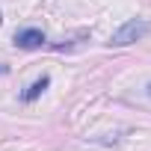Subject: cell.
<instances>
[{
    "label": "cell",
    "instance_id": "6da1fadb",
    "mask_svg": "<svg viewBox=\"0 0 151 151\" xmlns=\"http://www.w3.org/2000/svg\"><path fill=\"white\" fill-rule=\"evenodd\" d=\"M148 21H139V18H130L127 24H122L116 33H113V39H110V45L113 47H124V45H133V42H139L142 36H148Z\"/></svg>",
    "mask_w": 151,
    "mask_h": 151
},
{
    "label": "cell",
    "instance_id": "7a4b0ae2",
    "mask_svg": "<svg viewBox=\"0 0 151 151\" xmlns=\"http://www.w3.org/2000/svg\"><path fill=\"white\" fill-rule=\"evenodd\" d=\"M12 42H15V47H21V50H36V47H42L47 39H45V33H42V30L27 27V30H18Z\"/></svg>",
    "mask_w": 151,
    "mask_h": 151
},
{
    "label": "cell",
    "instance_id": "3957f363",
    "mask_svg": "<svg viewBox=\"0 0 151 151\" xmlns=\"http://www.w3.org/2000/svg\"><path fill=\"white\" fill-rule=\"evenodd\" d=\"M47 86H50V77H47V74H42L39 80H33V83H30V86L21 92V101H24V104H33V101H36V98H39V95H42Z\"/></svg>",
    "mask_w": 151,
    "mask_h": 151
},
{
    "label": "cell",
    "instance_id": "277c9868",
    "mask_svg": "<svg viewBox=\"0 0 151 151\" xmlns=\"http://www.w3.org/2000/svg\"><path fill=\"white\" fill-rule=\"evenodd\" d=\"M148 98H151V83H148Z\"/></svg>",
    "mask_w": 151,
    "mask_h": 151
},
{
    "label": "cell",
    "instance_id": "5b68a950",
    "mask_svg": "<svg viewBox=\"0 0 151 151\" xmlns=\"http://www.w3.org/2000/svg\"><path fill=\"white\" fill-rule=\"evenodd\" d=\"M0 21H3V18H0Z\"/></svg>",
    "mask_w": 151,
    "mask_h": 151
}]
</instances>
